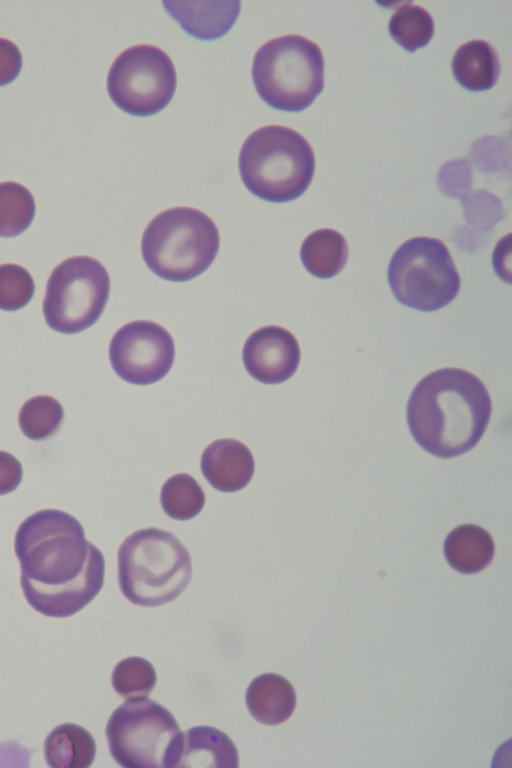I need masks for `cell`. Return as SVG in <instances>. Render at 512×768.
<instances>
[{"label":"cell","mask_w":512,"mask_h":768,"mask_svg":"<svg viewBox=\"0 0 512 768\" xmlns=\"http://www.w3.org/2000/svg\"><path fill=\"white\" fill-rule=\"evenodd\" d=\"M238 766V750L224 732L210 726H196L182 732L174 767Z\"/></svg>","instance_id":"15"},{"label":"cell","mask_w":512,"mask_h":768,"mask_svg":"<svg viewBox=\"0 0 512 768\" xmlns=\"http://www.w3.org/2000/svg\"><path fill=\"white\" fill-rule=\"evenodd\" d=\"M245 701L255 720L266 725H278L294 712L296 693L292 684L283 676L265 673L251 681Z\"/></svg>","instance_id":"16"},{"label":"cell","mask_w":512,"mask_h":768,"mask_svg":"<svg viewBox=\"0 0 512 768\" xmlns=\"http://www.w3.org/2000/svg\"><path fill=\"white\" fill-rule=\"evenodd\" d=\"M239 171L246 188L269 202L301 196L315 171L314 152L298 132L279 125L257 129L244 141Z\"/></svg>","instance_id":"4"},{"label":"cell","mask_w":512,"mask_h":768,"mask_svg":"<svg viewBox=\"0 0 512 768\" xmlns=\"http://www.w3.org/2000/svg\"><path fill=\"white\" fill-rule=\"evenodd\" d=\"M174 357L175 346L169 332L147 320L121 327L109 346V358L116 374L136 385L161 380L170 371Z\"/></svg>","instance_id":"11"},{"label":"cell","mask_w":512,"mask_h":768,"mask_svg":"<svg viewBox=\"0 0 512 768\" xmlns=\"http://www.w3.org/2000/svg\"><path fill=\"white\" fill-rule=\"evenodd\" d=\"M22 465L12 454L0 451V495L14 491L22 480Z\"/></svg>","instance_id":"28"},{"label":"cell","mask_w":512,"mask_h":768,"mask_svg":"<svg viewBox=\"0 0 512 768\" xmlns=\"http://www.w3.org/2000/svg\"><path fill=\"white\" fill-rule=\"evenodd\" d=\"M242 358L247 372L264 384H279L296 372L300 347L295 336L279 326H265L246 340Z\"/></svg>","instance_id":"12"},{"label":"cell","mask_w":512,"mask_h":768,"mask_svg":"<svg viewBox=\"0 0 512 768\" xmlns=\"http://www.w3.org/2000/svg\"><path fill=\"white\" fill-rule=\"evenodd\" d=\"M444 555L448 564L464 574L477 573L493 559L495 546L492 536L475 524L454 528L445 538Z\"/></svg>","instance_id":"17"},{"label":"cell","mask_w":512,"mask_h":768,"mask_svg":"<svg viewBox=\"0 0 512 768\" xmlns=\"http://www.w3.org/2000/svg\"><path fill=\"white\" fill-rule=\"evenodd\" d=\"M64 410L59 401L51 396L40 395L27 400L19 412V426L31 440L40 441L52 437L60 429Z\"/></svg>","instance_id":"24"},{"label":"cell","mask_w":512,"mask_h":768,"mask_svg":"<svg viewBox=\"0 0 512 768\" xmlns=\"http://www.w3.org/2000/svg\"><path fill=\"white\" fill-rule=\"evenodd\" d=\"M255 463L249 448L236 439H218L201 456V471L212 487L236 492L248 485Z\"/></svg>","instance_id":"13"},{"label":"cell","mask_w":512,"mask_h":768,"mask_svg":"<svg viewBox=\"0 0 512 768\" xmlns=\"http://www.w3.org/2000/svg\"><path fill=\"white\" fill-rule=\"evenodd\" d=\"M388 30L393 40L408 52L426 46L434 34V21L419 5L404 3L392 14Z\"/></svg>","instance_id":"21"},{"label":"cell","mask_w":512,"mask_h":768,"mask_svg":"<svg viewBox=\"0 0 512 768\" xmlns=\"http://www.w3.org/2000/svg\"><path fill=\"white\" fill-rule=\"evenodd\" d=\"M192 575L190 554L171 532L138 530L118 551V582L133 604L155 607L176 599Z\"/></svg>","instance_id":"3"},{"label":"cell","mask_w":512,"mask_h":768,"mask_svg":"<svg viewBox=\"0 0 512 768\" xmlns=\"http://www.w3.org/2000/svg\"><path fill=\"white\" fill-rule=\"evenodd\" d=\"M181 733L169 710L147 697L121 704L106 726L111 756L125 768H171Z\"/></svg>","instance_id":"8"},{"label":"cell","mask_w":512,"mask_h":768,"mask_svg":"<svg viewBox=\"0 0 512 768\" xmlns=\"http://www.w3.org/2000/svg\"><path fill=\"white\" fill-rule=\"evenodd\" d=\"M96 754V743L83 727L64 723L55 727L44 742V757L52 768H87Z\"/></svg>","instance_id":"19"},{"label":"cell","mask_w":512,"mask_h":768,"mask_svg":"<svg viewBox=\"0 0 512 768\" xmlns=\"http://www.w3.org/2000/svg\"><path fill=\"white\" fill-rule=\"evenodd\" d=\"M160 502L164 512L177 520L195 517L205 504V495L198 482L190 475H173L163 484Z\"/></svg>","instance_id":"23"},{"label":"cell","mask_w":512,"mask_h":768,"mask_svg":"<svg viewBox=\"0 0 512 768\" xmlns=\"http://www.w3.org/2000/svg\"><path fill=\"white\" fill-rule=\"evenodd\" d=\"M165 10L185 32L201 40L224 36L240 13V1H163Z\"/></svg>","instance_id":"14"},{"label":"cell","mask_w":512,"mask_h":768,"mask_svg":"<svg viewBox=\"0 0 512 768\" xmlns=\"http://www.w3.org/2000/svg\"><path fill=\"white\" fill-rule=\"evenodd\" d=\"M22 68L19 48L10 40L0 38V86L13 82Z\"/></svg>","instance_id":"27"},{"label":"cell","mask_w":512,"mask_h":768,"mask_svg":"<svg viewBox=\"0 0 512 768\" xmlns=\"http://www.w3.org/2000/svg\"><path fill=\"white\" fill-rule=\"evenodd\" d=\"M219 232L203 212L176 207L155 216L141 242L149 269L169 281H188L203 273L219 249Z\"/></svg>","instance_id":"5"},{"label":"cell","mask_w":512,"mask_h":768,"mask_svg":"<svg viewBox=\"0 0 512 768\" xmlns=\"http://www.w3.org/2000/svg\"><path fill=\"white\" fill-rule=\"evenodd\" d=\"M176 71L170 57L152 45H135L114 60L107 90L118 108L134 116H151L172 99Z\"/></svg>","instance_id":"10"},{"label":"cell","mask_w":512,"mask_h":768,"mask_svg":"<svg viewBox=\"0 0 512 768\" xmlns=\"http://www.w3.org/2000/svg\"><path fill=\"white\" fill-rule=\"evenodd\" d=\"M452 72L457 82L470 91L492 88L500 74L496 50L486 41L472 40L454 53Z\"/></svg>","instance_id":"18"},{"label":"cell","mask_w":512,"mask_h":768,"mask_svg":"<svg viewBox=\"0 0 512 768\" xmlns=\"http://www.w3.org/2000/svg\"><path fill=\"white\" fill-rule=\"evenodd\" d=\"M110 279L105 267L87 256L68 258L51 273L43 302L50 328L75 334L92 326L108 300Z\"/></svg>","instance_id":"9"},{"label":"cell","mask_w":512,"mask_h":768,"mask_svg":"<svg viewBox=\"0 0 512 768\" xmlns=\"http://www.w3.org/2000/svg\"><path fill=\"white\" fill-rule=\"evenodd\" d=\"M252 79L261 97L274 109L300 112L324 87L320 47L300 35H285L263 44L252 63Z\"/></svg>","instance_id":"6"},{"label":"cell","mask_w":512,"mask_h":768,"mask_svg":"<svg viewBox=\"0 0 512 768\" xmlns=\"http://www.w3.org/2000/svg\"><path fill=\"white\" fill-rule=\"evenodd\" d=\"M300 258L305 269L313 276L331 278L338 274L347 262V241L334 229L316 230L303 241Z\"/></svg>","instance_id":"20"},{"label":"cell","mask_w":512,"mask_h":768,"mask_svg":"<svg viewBox=\"0 0 512 768\" xmlns=\"http://www.w3.org/2000/svg\"><path fill=\"white\" fill-rule=\"evenodd\" d=\"M156 684L153 665L141 657H128L116 664L112 672L114 690L126 700L144 698Z\"/></svg>","instance_id":"25"},{"label":"cell","mask_w":512,"mask_h":768,"mask_svg":"<svg viewBox=\"0 0 512 768\" xmlns=\"http://www.w3.org/2000/svg\"><path fill=\"white\" fill-rule=\"evenodd\" d=\"M35 292L30 273L16 264L0 265V309L16 311L27 305Z\"/></svg>","instance_id":"26"},{"label":"cell","mask_w":512,"mask_h":768,"mask_svg":"<svg viewBox=\"0 0 512 768\" xmlns=\"http://www.w3.org/2000/svg\"><path fill=\"white\" fill-rule=\"evenodd\" d=\"M15 554L29 605L49 617H68L100 592L105 561L80 522L56 509L35 512L19 526Z\"/></svg>","instance_id":"1"},{"label":"cell","mask_w":512,"mask_h":768,"mask_svg":"<svg viewBox=\"0 0 512 768\" xmlns=\"http://www.w3.org/2000/svg\"><path fill=\"white\" fill-rule=\"evenodd\" d=\"M395 298L420 311H435L452 302L460 276L445 244L436 238L414 237L393 254L387 271Z\"/></svg>","instance_id":"7"},{"label":"cell","mask_w":512,"mask_h":768,"mask_svg":"<svg viewBox=\"0 0 512 768\" xmlns=\"http://www.w3.org/2000/svg\"><path fill=\"white\" fill-rule=\"evenodd\" d=\"M31 192L16 182L0 183V236L15 237L23 233L35 216Z\"/></svg>","instance_id":"22"},{"label":"cell","mask_w":512,"mask_h":768,"mask_svg":"<svg viewBox=\"0 0 512 768\" xmlns=\"http://www.w3.org/2000/svg\"><path fill=\"white\" fill-rule=\"evenodd\" d=\"M492 411L490 395L472 373L444 368L425 376L407 404V423L428 453L452 458L468 452L482 438Z\"/></svg>","instance_id":"2"}]
</instances>
